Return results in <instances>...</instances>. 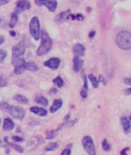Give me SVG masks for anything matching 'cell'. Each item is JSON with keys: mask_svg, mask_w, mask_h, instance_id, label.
Returning <instances> with one entry per match:
<instances>
[{"mask_svg": "<svg viewBox=\"0 0 131 155\" xmlns=\"http://www.w3.org/2000/svg\"><path fill=\"white\" fill-rule=\"evenodd\" d=\"M52 44L53 42L52 39L50 38L47 32L45 30L41 31V44L37 50V55L39 56H41L47 53L52 49Z\"/></svg>", "mask_w": 131, "mask_h": 155, "instance_id": "6da1fadb", "label": "cell"}, {"mask_svg": "<svg viewBox=\"0 0 131 155\" xmlns=\"http://www.w3.org/2000/svg\"><path fill=\"white\" fill-rule=\"evenodd\" d=\"M116 42L121 50H130L131 49V33L127 30L119 32L116 36Z\"/></svg>", "mask_w": 131, "mask_h": 155, "instance_id": "7a4b0ae2", "label": "cell"}, {"mask_svg": "<svg viewBox=\"0 0 131 155\" xmlns=\"http://www.w3.org/2000/svg\"><path fill=\"white\" fill-rule=\"evenodd\" d=\"M0 109L8 112L11 114V116H12L13 118L18 119V120H23L25 115V112L23 109L20 107L10 106L6 103H0Z\"/></svg>", "mask_w": 131, "mask_h": 155, "instance_id": "3957f363", "label": "cell"}, {"mask_svg": "<svg viewBox=\"0 0 131 155\" xmlns=\"http://www.w3.org/2000/svg\"><path fill=\"white\" fill-rule=\"evenodd\" d=\"M29 39L27 37H24L18 44L12 48V57H21L25 53V49L29 46Z\"/></svg>", "mask_w": 131, "mask_h": 155, "instance_id": "277c9868", "label": "cell"}, {"mask_svg": "<svg viewBox=\"0 0 131 155\" xmlns=\"http://www.w3.org/2000/svg\"><path fill=\"white\" fill-rule=\"evenodd\" d=\"M29 31L31 35L36 40H39L40 38V25H39V18L34 16L31 19L29 23Z\"/></svg>", "mask_w": 131, "mask_h": 155, "instance_id": "5b68a950", "label": "cell"}, {"mask_svg": "<svg viewBox=\"0 0 131 155\" xmlns=\"http://www.w3.org/2000/svg\"><path fill=\"white\" fill-rule=\"evenodd\" d=\"M25 60L24 58L21 57H12V64L14 66V73L16 75L22 74L25 71Z\"/></svg>", "mask_w": 131, "mask_h": 155, "instance_id": "8992f818", "label": "cell"}, {"mask_svg": "<svg viewBox=\"0 0 131 155\" xmlns=\"http://www.w3.org/2000/svg\"><path fill=\"white\" fill-rule=\"evenodd\" d=\"M83 148L89 155H96V150L93 140L90 136H85L82 140Z\"/></svg>", "mask_w": 131, "mask_h": 155, "instance_id": "52a82bcc", "label": "cell"}, {"mask_svg": "<svg viewBox=\"0 0 131 155\" xmlns=\"http://www.w3.org/2000/svg\"><path fill=\"white\" fill-rule=\"evenodd\" d=\"M34 2L37 6H45L52 12L56 11V7H57L56 0H34Z\"/></svg>", "mask_w": 131, "mask_h": 155, "instance_id": "ba28073f", "label": "cell"}, {"mask_svg": "<svg viewBox=\"0 0 131 155\" xmlns=\"http://www.w3.org/2000/svg\"><path fill=\"white\" fill-rule=\"evenodd\" d=\"M30 7V2L28 0H18L14 12H15L17 14H19L25 10H29Z\"/></svg>", "mask_w": 131, "mask_h": 155, "instance_id": "9c48e42d", "label": "cell"}, {"mask_svg": "<svg viewBox=\"0 0 131 155\" xmlns=\"http://www.w3.org/2000/svg\"><path fill=\"white\" fill-rule=\"evenodd\" d=\"M120 123L124 134H130L131 131V117H122L120 118Z\"/></svg>", "mask_w": 131, "mask_h": 155, "instance_id": "30bf717a", "label": "cell"}, {"mask_svg": "<svg viewBox=\"0 0 131 155\" xmlns=\"http://www.w3.org/2000/svg\"><path fill=\"white\" fill-rule=\"evenodd\" d=\"M60 62H61L60 61V59L57 57H53L45 62L44 66L52 69H57L59 67H60Z\"/></svg>", "mask_w": 131, "mask_h": 155, "instance_id": "8fae6325", "label": "cell"}, {"mask_svg": "<svg viewBox=\"0 0 131 155\" xmlns=\"http://www.w3.org/2000/svg\"><path fill=\"white\" fill-rule=\"evenodd\" d=\"M85 51H86V48L83 45L80 44V43H76L75 45H73V53L75 56H77L79 57V56H84Z\"/></svg>", "mask_w": 131, "mask_h": 155, "instance_id": "7c38bea8", "label": "cell"}, {"mask_svg": "<svg viewBox=\"0 0 131 155\" xmlns=\"http://www.w3.org/2000/svg\"><path fill=\"white\" fill-rule=\"evenodd\" d=\"M73 70L78 73L80 71V69H82L83 65V60L81 59L79 56H75L73 59Z\"/></svg>", "mask_w": 131, "mask_h": 155, "instance_id": "4fadbf2b", "label": "cell"}, {"mask_svg": "<svg viewBox=\"0 0 131 155\" xmlns=\"http://www.w3.org/2000/svg\"><path fill=\"white\" fill-rule=\"evenodd\" d=\"M15 127V124L12 121L11 118L9 117H7L3 121V126H2V128L5 131H10L12 129Z\"/></svg>", "mask_w": 131, "mask_h": 155, "instance_id": "5bb4252c", "label": "cell"}, {"mask_svg": "<svg viewBox=\"0 0 131 155\" xmlns=\"http://www.w3.org/2000/svg\"><path fill=\"white\" fill-rule=\"evenodd\" d=\"M30 111L32 113L39 116V117H45L47 115V110L44 108H42V107H32L30 108Z\"/></svg>", "mask_w": 131, "mask_h": 155, "instance_id": "9a60e30c", "label": "cell"}, {"mask_svg": "<svg viewBox=\"0 0 131 155\" xmlns=\"http://www.w3.org/2000/svg\"><path fill=\"white\" fill-rule=\"evenodd\" d=\"M71 14V10H68L65 12H62L59 15L56 16V21L58 23H63L66 20L68 19V16Z\"/></svg>", "mask_w": 131, "mask_h": 155, "instance_id": "2e32d148", "label": "cell"}, {"mask_svg": "<svg viewBox=\"0 0 131 155\" xmlns=\"http://www.w3.org/2000/svg\"><path fill=\"white\" fill-rule=\"evenodd\" d=\"M63 106V100L61 99H58V100H55L52 103V106L50 107L49 108V111L50 113H55L56 111L58 110L59 109H60Z\"/></svg>", "mask_w": 131, "mask_h": 155, "instance_id": "e0dca14e", "label": "cell"}, {"mask_svg": "<svg viewBox=\"0 0 131 155\" xmlns=\"http://www.w3.org/2000/svg\"><path fill=\"white\" fill-rule=\"evenodd\" d=\"M4 141H5V143L6 144V145L9 146V147H10V148H13L14 150H15L16 151L19 152V153H23V151H24V149L23 148V147L18 145V144H12V143H10V142H9V140H8V137H6L4 138Z\"/></svg>", "mask_w": 131, "mask_h": 155, "instance_id": "ac0fdd59", "label": "cell"}, {"mask_svg": "<svg viewBox=\"0 0 131 155\" xmlns=\"http://www.w3.org/2000/svg\"><path fill=\"white\" fill-rule=\"evenodd\" d=\"M25 70H29L31 72H36L39 70V67L35 62H26L25 64Z\"/></svg>", "mask_w": 131, "mask_h": 155, "instance_id": "d6986e66", "label": "cell"}, {"mask_svg": "<svg viewBox=\"0 0 131 155\" xmlns=\"http://www.w3.org/2000/svg\"><path fill=\"white\" fill-rule=\"evenodd\" d=\"M34 100L36 103H38V104H40L42 106H44V107L48 106V100H47V99L46 97H44L42 95H37V96H36Z\"/></svg>", "mask_w": 131, "mask_h": 155, "instance_id": "ffe728a7", "label": "cell"}, {"mask_svg": "<svg viewBox=\"0 0 131 155\" xmlns=\"http://www.w3.org/2000/svg\"><path fill=\"white\" fill-rule=\"evenodd\" d=\"M60 129L58 128L57 130H48L47 132L46 133V140H52L53 138H55L57 135L58 132H59Z\"/></svg>", "mask_w": 131, "mask_h": 155, "instance_id": "44dd1931", "label": "cell"}, {"mask_svg": "<svg viewBox=\"0 0 131 155\" xmlns=\"http://www.w3.org/2000/svg\"><path fill=\"white\" fill-rule=\"evenodd\" d=\"M18 22V14L13 12L11 15V19H10V23H9V27L11 29L14 28L16 25V23Z\"/></svg>", "mask_w": 131, "mask_h": 155, "instance_id": "7402d4cb", "label": "cell"}, {"mask_svg": "<svg viewBox=\"0 0 131 155\" xmlns=\"http://www.w3.org/2000/svg\"><path fill=\"white\" fill-rule=\"evenodd\" d=\"M88 79L90 80L91 83H92V86L94 87V88H98L99 86V81L98 80L96 79V77H95V76H93L92 74H90L88 76Z\"/></svg>", "mask_w": 131, "mask_h": 155, "instance_id": "603a6c76", "label": "cell"}, {"mask_svg": "<svg viewBox=\"0 0 131 155\" xmlns=\"http://www.w3.org/2000/svg\"><path fill=\"white\" fill-rule=\"evenodd\" d=\"M58 148H59V144L57 143H52V142H51V143H49L46 146L45 151H52L56 150Z\"/></svg>", "mask_w": 131, "mask_h": 155, "instance_id": "cb8c5ba5", "label": "cell"}, {"mask_svg": "<svg viewBox=\"0 0 131 155\" xmlns=\"http://www.w3.org/2000/svg\"><path fill=\"white\" fill-rule=\"evenodd\" d=\"M13 99L15 100H16L17 102H19V103H24V104L28 103V102H29L28 99H27L25 97L22 96V95H15V96H14Z\"/></svg>", "mask_w": 131, "mask_h": 155, "instance_id": "d4e9b609", "label": "cell"}, {"mask_svg": "<svg viewBox=\"0 0 131 155\" xmlns=\"http://www.w3.org/2000/svg\"><path fill=\"white\" fill-rule=\"evenodd\" d=\"M52 83H53V84L55 85V86H56L57 87H59V88H61L62 86H63L64 84L63 80L60 77H56V78L52 80Z\"/></svg>", "mask_w": 131, "mask_h": 155, "instance_id": "484cf974", "label": "cell"}, {"mask_svg": "<svg viewBox=\"0 0 131 155\" xmlns=\"http://www.w3.org/2000/svg\"><path fill=\"white\" fill-rule=\"evenodd\" d=\"M76 122H77V120H73V121H69H69L64 122L63 124L59 127V129L60 130V129L63 128V127H69V126H72L75 124Z\"/></svg>", "mask_w": 131, "mask_h": 155, "instance_id": "4316f807", "label": "cell"}, {"mask_svg": "<svg viewBox=\"0 0 131 155\" xmlns=\"http://www.w3.org/2000/svg\"><path fill=\"white\" fill-rule=\"evenodd\" d=\"M102 147L103 149L105 151H110L111 150V146L110 145V144L107 142L106 139H104L102 142Z\"/></svg>", "mask_w": 131, "mask_h": 155, "instance_id": "83f0119b", "label": "cell"}, {"mask_svg": "<svg viewBox=\"0 0 131 155\" xmlns=\"http://www.w3.org/2000/svg\"><path fill=\"white\" fill-rule=\"evenodd\" d=\"M8 85V81L6 76L1 75L0 76V87H5Z\"/></svg>", "mask_w": 131, "mask_h": 155, "instance_id": "f1b7e54d", "label": "cell"}, {"mask_svg": "<svg viewBox=\"0 0 131 155\" xmlns=\"http://www.w3.org/2000/svg\"><path fill=\"white\" fill-rule=\"evenodd\" d=\"M72 144H69L66 147L65 149L63 150V151L62 152L60 155H70L71 154V148H72Z\"/></svg>", "mask_w": 131, "mask_h": 155, "instance_id": "f546056e", "label": "cell"}, {"mask_svg": "<svg viewBox=\"0 0 131 155\" xmlns=\"http://www.w3.org/2000/svg\"><path fill=\"white\" fill-rule=\"evenodd\" d=\"M83 78L84 80V84H83V89L86 90H88V81H87V77L85 76V74H83Z\"/></svg>", "mask_w": 131, "mask_h": 155, "instance_id": "4dcf8cb0", "label": "cell"}, {"mask_svg": "<svg viewBox=\"0 0 131 155\" xmlns=\"http://www.w3.org/2000/svg\"><path fill=\"white\" fill-rule=\"evenodd\" d=\"M6 52L5 50H0V63H2L3 61V59L6 58Z\"/></svg>", "mask_w": 131, "mask_h": 155, "instance_id": "1f68e13d", "label": "cell"}, {"mask_svg": "<svg viewBox=\"0 0 131 155\" xmlns=\"http://www.w3.org/2000/svg\"><path fill=\"white\" fill-rule=\"evenodd\" d=\"M87 91L88 90H86L84 89H82L80 91V96L83 98V99H86L87 97Z\"/></svg>", "mask_w": 131, "mask_h": 155, "instance_id": "d6a6232c", "label": "cell"}, {"mask_svg": "<svg viewBox=\"0 0 131 155\" xmlns=\"http://www.w3.org/2000/svg\"><path fill=\"white\" fill-rule=\"evenodd\" d=\"M12 140H14V141L15 142H22L23 141V138L20 137L19 136H13L12 137Z\"/></svg>", "mask_w": 131, "mask_h": 155, "instance_id": "836d02e7", "label": "cell"}, {"mask_svg": "<svg viewBox=\"0 0 131 155\" xmlns=\"http://www.w3.org/2000/svg\"><path fill=\"white\" fill-rule=\"evenodd\" d=\"M98 81H99V83L102 82L103 83V85H106V80H105V78H104V77H103L102 75H100V76H99Z\"/></svg>", "mask_w": 131, "mask_h": 155, "instance_id": "e575fe53", "label": "cell"}, {"mask_svg": "<svg viewBox=\"0 0 131 155\" xmlns=\"http://www.w3.org/2000/svg\"><path fill=\"white\" fill-rule=\"evenodd\" d=\"M123 83H124L126 85H129V86H131V77L124 78V80H123Z\"/></svg>", "mask_w": 131, "mask_h": 155, "instance_id": "d590c367", "label": "cell"}, {"mask_svg": "<svg viewBox=\"0 0 131 155\" xmlns=\"http://www.w3.org/2000/svg\"><path fill=\"white\" fill-rule=\"evenodd\" d=\"M58 93V90L56 88H52L49 90V95H54V94H56Z\"/></svg>", "mask_w": 131, "mask_h": 155, "instance_id": "8d00e7d4", "label": "cell"}, {"mask_svg": "<svg viewBox=\"0 0 131 155\" xmlns=\"http://www.w3.org/2000/svg\"><path fill=\"white\" fill-rule=\"evenodd\" d=\"M83 19H84V17H83V15H81V14H77V15H76V19L78 20V21H82V20H83Z\"/></svg>", "mask_w": 131, "mask_h": 155, "instance_id": "74e56055", "label": "cell"}, {"mask_svg": "<svg viewBox=\"0 0 131 155\" xmlns=\"http://www.w3.org/2000/svg\"><path fill=\"white\" fill-rule=\"evenodd\" d=\"M130 148H125L120 151V155H127V151H129Z\"/></svg>", "mask_w": 131, "mask_h": 155, "instance_id": "f35d334b", "label": "cell"}, {"mask_svg": "<svg viewBox=\"0 0 131 155\" xmlns=\"http://www.w3.org/2000/svg\"><path fill=\"white\" fill-rule=\"evenodd\" d=\"M95 35H96V32H95L94 30H92L91 31L90 33V34H89V37H90V39H92L95 37Z\"/></svg>", "mask_w": 131, "mask_h": 155, "instance_id": "ab89813d", "label": "cell"}, {"mask_svg": "<svg viewBox=\"0 0 131 155\" xmlns=\"http://www.w3.org/2000/svg\"><path fill=\"white\" fill-rule=\"evenodd\" d=\"M9 2V0H0V6L7 4Z\"/></svg>", "mask_w": 131, "mask_h": 155, "instance_id": "60d3db41", "label": "cell"}, {"mask_svg": "<svg viewBox=\"0 0 131 155\" xmlns=\"http://www.w3.org/2000/svg\"><path fill=\"white\" fill-rule=\"evenodd\" d=\"M124 92H125L126 95H130L131 94V87L130 88H127L124 90Z\"/></svg>", "mask_w": 131, "mask_h": 155, "instance_id": "b9f144b4", "label": "cell"}, {"mask_svg": "<svg viewBox=\"0 0 131 155\" xmlns=\"http://www.w3.org/2000/svg\"><path fill=\"white\" fill-rule=\"evenodd\" d=\"M9 34H10V36H11V37H16V33H15V31H13V30L10 31Z\"/></svg>", "mask_w": 131, "mask_h": 155, "instance_id": "7bdbcfd3", "label": "cell"}, {"mask_svg": "<svg viewBox=\"0 0 131 155\" xmlns=\"http://www.w3.org/2000/svg\"><path fill=\"white\" fill-rule=\"evenodd\" d=\"M5 40H6V39H5V38H4L2 36H1V35H0V45H2V43L5 42Z\"/></svg>", "mask_w": 131, "mask_h": 155, "instance_id": "ee69618b", "label": "cell"}, {"mask_svg": "<svg viewBox=\"0 0 131 155\" xmlns=\"http://www.w3.org/2000/svg\"><path fill=\"white\" fill-rule=\"evenodd\" d=\"M69 117H70V115L69 114H67L66 116L65 117V118H64V122H66V121H67L69 120Z\"/></svg>", "mask_w": 131, "mask_h": 155, "instance_id": "f6af8a7d", "label": "cell"}, {"mask_svg": "<svg viewBox=\"0 0 131 155\" xmlns=\"http://www.w3.org/2000/svg\"><path fill=\"white\" fill-rule=\"evenodd\" d=\"M6 155H10L9 154V148H7V149L6 150Z\"/></svg>", "mask_w": 131, "mask_h": 155, "instance_id": "bcb514c9", "label": "cell"}, {"mask_svg": "<svg viewBox=\"0 0 131 155\" xmlns=\"http://www.w3.org/2000/svg\"><path fill=\"white\" fill-rule=\"evenodd\" d=\"M87 12H90L91 11V8L90 7H88L87 9Z\"/></svg>", "mask_w": 131, "mask_h": 155, "instance_id": "7dc6e473", "label": "cell"}, {"mask_svg": "<svg viewBox=\"0 0 131 155\" xmlns=\"http://www.w3.org/2000/svg\"><path fill=\"white\" fill-rule=\"evenodd\" d=\"M2 144V140H1V139H0V144Z\"/></svg>", "mask_w": 131, "mask_h": 155, "instance_id": "c3c4849f", "label": "cell"}, {"mask_svg": "<svg viewBox=\"0 0 131 155\" xmlns=\"http://www.w3.org/2000/svg\"><path fill=\"white\" fill-rule=\"evenodd\" d=\"M1 123H2V121H1V118H0V124H1Z\"/></svg>", "mask_w": 131, "mask_h": 155, "instance_id": "681fc988", "label": "cell"}, {"mask_svg": "<svg viewBox=\"0 0 131 155\" xmlns=\"http://www.w3.org/2000/svg\"><path fill=\"white\" fill-rule=\"evenodd\" d=\"M0 23H1V19H0Z\"/></svg>", "mask_w": 131, "mask_h": 155, "instance_id": "f907efd6", "label": "cell"}, {"mask_svg": "<svg viewBox=\"0 0 131 155\" xmlns=\"http://www.w3.org/2000/svg\"><path fill=\"white\" fill-rule=\"evenodd\" d=\"M130 117H131V116H130Z\"/></svg>", "mask_w": 131, "mask_h": 155, "instance_id": "816d5d0a", "label": "cell"}]
</instances>
